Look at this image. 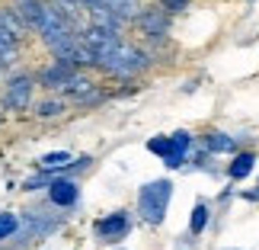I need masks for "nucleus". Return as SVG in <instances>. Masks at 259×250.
<instances>
[{"label": "nucleus", "instance_id": "f257e3e1", "mask_svg": "<svg viewBox=\"0 0 259 250\" xmlns=\"http://www.w3.org/2000/svg\"><path fill=\"white\" fill-rule=\"evenodd\" d=\"M170 180H154V183H147L141 189V196H138V205H141V215L147 218V222H160L163 212H166V202H170Z\"/></svg>", "mask_w": 259, "mask_h": 250}, {"label": "nucleus", "instance_id": "f03ea898", "mask_svg": "<svg viewBox=\"0 0 259 250\" xmlns=\"http://www.w3.org/2000/svg\"><path fill=\"white\" fill-rule=\"evenodd\" d=\"M29 96H32V77H29V74H16L13 81L7 84L4 106L7 109H26L29 106Z\"/></svg>", "mask_w": 259, "mask_h": 250}, {"label": "nucleus", "instance_id": "7ed1b4c3", "mask_svg": "<svg viewBox=\"0 0 259 250\" xmlns=\"http://www.w3.org/2000/svg\"><path fill=\"white\" fill-rule=\"evenodd\" d=\"M74 67L77 64H71V61H55L52 67L42 71V87H61L64 90V84L74 77Z\"/></svg>", "mask_w": 259, "mask_h": 250}, {"label": "nucleus", "instance_id": "20e7f679", "mask_svg": "<svg viewBox=\"0 0 259 250\" xmlns=\"http://www.w3.org/2000/svg\"><path fill=\"white\" fill-rule=\"evenodd\" d=\"M42 7H45V0H16V13L19 19L26 23V29H35L38 26V19H42Z\"/></svg>", "mask_w": 259, "mask_h": 250}, {"label": "nucleus", "instance_id": "39448f33", "mask_svg": "<svg viewBox=\"0 0 259 250\" xmlns=\"http://www.w3.org/2000/svg\"><path fill=\"white\" fill-rule=\"evenodd\" d=\"M138 23L144 26L147 35H163L166 32V10H144V13H138Z\"/></svg>", "mask_w": 259, "mask_h": 250}, {"label": "nucleus", "instance_id": "423d86ee", "mask_svg": "<svg viewBox=\"0 0 259 250\" xmlns=\"http://www.w3.org/2000/svg\"><path fill=\"white\" fill-rule=\"evenodd\" d=\"M52 202L55 205H74L77 202V186L71 180H55L52 183Z\"/></svg>", "mask_w": 259, "mask_h": 250}, {"label": "nucleus", "instance_id": "0eeeda50", "mask_svg": "<svg viewBox=\"0 0 259 250\" xmlns=\"http://www.w3.org/2000/svg\"><path fill=\"white\" fill-rule=\"evenodd\" d=\"M189 151V135L186 132H176L170 138V151H166V167H179L183 164V157Z\"/></svg>", "mask_w": 259, "mask_h": 250}, {"label": "nucleus", "instance_id": "6e6552de", "mask_svg": "<svg viewBox=\"0 0 259 250\" xmlns=\"http://www.w3.org/2000/svg\"><path fill=\"white\" fill-rule=\"evenodd\" d=\"M125 231H128L125 212H115V215H109V218L99 222V234H103V237H118V234H125Z\"/></svg>", "mask_w": 259, "mask_h": 250}, {"label": "nucleus", "instance_id": "1a4fd4ad", "mask_svg": "<svg viewBox=\"0 0 259 250\" xmlns=\"http://www.w3.org/2000/svg\"><path fill=\"white\" fill-rule=\"evenodd\" d=\"M16 45H19V39L10 32V29L0 26V64H13L16 61Z\"/></svg>", "mask_w": 259, "mask_h": 250}, {"label": "nucleus", "instance_id": "9d476101", "mask_svg": "<svg viewBox=\"0 0 259 250\" xmlns=\"http://www.w3.org/2000/svg\"><path fill=\"white\" fill-rule=\"evenodd\" d=\"M106 4L122 23L125 19H138V13H141V4H138V0H106Z\"/></svg>", "mask_w": 259, "mask_h": 250}, {"label": "nucleus", "instance_id": "9b49d317", "mask_svg": "<svg viewBox=\"0 0 259 250\" xmlns=\"http://www.w3.org/2000/svg\"><path fill=\"white\" fill-rule=\"evenodd\" d=\"M253 154H240V157H237V161L231 164V176L234 180H240V176H246V173H250V170H253Z\"/></svg>", "mask_w": 259, "mask_h": 250}, {"label": "nucleus", "instance_id": "f8f14e48", "mask_svg": "<svg viewBox=\"0 0 259 250\" xmlns=\"http://www.w3.org/2000/svg\"><path fill=\"white\" fill-rule=\"evenodd\" d=\"M64 164H71V154H67V151H58V154H45L42 157V170H58V167H64Z\"/></svg>", "mask_w": 259, "mask_h": 250}, {"label": "nucleus", "instance_id": "ddd939ff", "mask_svg": "<svg viewBox=\"0 0 259 250\" xmlns=\"http://www.w3.org/2000/svg\"><path fill=\"white\" fill-rule=\"evenodd\" d=\"M16 215L13 212H0V241H4V237H10V234H13L16 231Z\"/></svg>", "mask_w": 259, "mask_h": 250}, {"label": "nucleus", "instance_id": "4468645a", "mask_svg": "<svg viewBox=\"0 0 259 250\" xmlns=\"http://www.w3.org/2000/svg\"><path fill=\"white\" fill-rule=\"evenodd\" d=\"M208 148H211V151H231L234 148V138H227V135H208Z\"/></svg>", "mask_w": 259, "mask_h": 250}, {"label": "nucleus", "instance_id": "2eb2a0df", "mask_svg": "<svg viewBox=\"0 0 259 250\" xmlns=\"http://www.w3.org/2000/svg\"><path fill=\"white\" fill-rule=\"evenodd\" d=\"M205 218H208V208H205V205H195V208H192V231H195V234L205 228Z\"/></svg>", "mask_w": 259, "mask_h": 250}, {"label": "nucleus", "instance_id": "dca6fc26", "mask_svg": "<svg viewBox=\"0 0 259 250\" xmlns=\"http://www.w3.org/2000/svg\"><path fill=\"white\" fill-rule=\"evenodd\" d=\"M151 151L166 157V151H170V138H154V141H151Z\"/></svg>", "mask_w": 259, "mask_h": 250}, {"label": "nucleus", "instance_id": "f3484780", "mask_svg": "<svg viewBox=\"0 0 259 250\" xmlns=\"http://www.w3.org/2000/svg\"><path fill=\"white\" fill-rule=\"evenodd\" d=\"M61 113V103H38V116H58Z\"/></svg>", "mask_w": 259, "mask_h": 250}, {"label": "nucleus", "instance_id": "a211bd4d", "mask_svg": "<svg viewBox=\"0 0 259 250\" xmlns=\"http://www.w3.org/2000/svg\"><path fill=\"white\" fill-rule=\"evenodd\" d=\"M189 0H163V10L166 13H179V10H186Z\"/></svg>", "mask_w": 259, "mask_h": 250}]
</instances>
